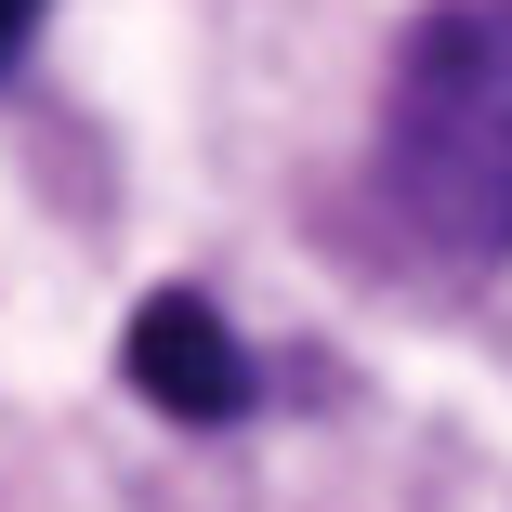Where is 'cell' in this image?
<instances>
[{
  "label": "cell",
  "mask_w": 512,
  "mask_h": 512,
  "mask_svg": "<svg viewBox=\"0 0 512 512\" xmlns=\"http://www.w3.org/2000/svg\"><path fill=\"white\" fill-rule=\"evenodd\" d=\"M119 381L158 407V421H184V434L237 421V407L263 394V381H250V342L224 329V302H211V289H145V302H132V329H119Z\"/></svg>",
  "instance_id": "7a4b0ae2"
},
{
  "label": "cell",
  "mask_w": 512,
  "mask_h": 512,
  "mask_svg": "<svg viewBox=\"0 0 512 512\" xmlns=\"http://www.w3.org/2000/svg\"><path fill=\"white\" fill-rule=\"evenodd\" d=\"M381 211L434 276L512 263V0L407 14L381 79Z\"/></svg>",
  "instance_id": "6da1fadb"
},
{
  "label": "cell",
  "mask_w": 512,
  "mask_h": 512,
  "mask_svg": "<svg viewBox=\"0 0 512 512\" xmlns=\"http://www.w3.org/2000/svg\"><path fill=\"white\" fill-rule=\"evenodd\" d=\"M40 14H53V0H0V79L27 66V40H40Z\"/></svg>",
  "instance_id": "3957f363"
}]
</instances>
